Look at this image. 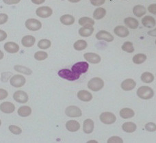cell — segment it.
<instances>
[{
	"mask_svg": "<svg viewBox=\"0 0 156 143\" xmlns=\"http://www.w3.org/2000/svg\"><path fill=\"white\" fill-rule=\"evenodd\" d=\"M137 93L138 97L144 100H148L151 99L154 95V92L153 91L151 88H150L149 86H141L137 90Z\"/></svg>",
	"mask_w": 156,
	"mask_h": 143,
	"instance_id": "1",
	"label": "cell"
},
{
	"mask_svg": "<svg viewBox=\"0 0 156 143\" xmlns=\"http://www.w3.org/2000/svg\"><path fill=\"white\" fill-rule=\"evenodd\" d=\"M104 86V82L100 77H93L88 83V88L92 91L97 92L101 91Z\"/></svg>",
	"mask_w": 156,
	"mask_h": 143,
	"instance_id": "2",
	"label": "cell"
},
{
	"mask_svg": "<svg viewBox=\"0 0 156 143\" xmlns=\"http://www.w3.org/2000/svg\"><path fill=\"white\" fill-rule=\"evenodd\" d=\"M58 75L63 79H65L69 81H75L77 80L80 78V75L77 74L73 71L67 69H63L60 70L58 71Z\"/></svg>",
	"mask_w": 156,
	"mask_h": 143,
	"instance_id": "3",
	"label": "cell"
},
{
	"mask_svg": "<svg viewBox=\"0 0 156 143\" xmlns=\"http://www.w3.org/2000/svg\"><path fill=\"white\" fill-rule=\"evenodd\" d=\"M100 120L105 125H112L115 123L116 117L115 114L110 112H105L101 114L99 116Z\"/></svg>",
	"mask_w": 156,
	"mask_h": 143,
	"instance_id": "4",
	"label": "cell"
},
{
	"mask_svg": "<svg viewBox=\"0 0 156 143\" xmlns=\"http://www.w3.org/2000/svg\"><path fill=\"white\" fill-rule=\"evenodd\" d=\"M89 68V64L86 62H79L72 66L71 70L77 74L82 75L87 72Z\"/></svg>",
	"mask_w": 156,
	"mask_h": 143,
	"instance_id": "5",
	"label": "cell"
},
{
	"mask_svg": "<svg viewBox=\"0 0 156 143\" xmlns=\"http://www.w3.org/2000/svg\"><path fill=\"white\" fill-rule=\"evenodd\" d=\"M10 82L11 86L15 88H21L26 84V78L23 75H15L11 77Z\"/></svg>",
	"mask_w": 156,
	"mask_h": 143,
	"instance_id": "6",
	"label": "cell"
},
{
	"mask_svg": "<svg viewBox=\"0 0 156 143\" xmlns=\"http://www.w3.org/2000/svg\"><path fill=\"white\" fill-rule=\"evenodd\" d=\"M26 27L30 31H38L42 27V24L37 19H29L26 22Z\"/></svg>",
	"mask_w": 156,
	"mask_h": 143,
	"instance_id": "7",
	"label": "cell"
},
{
	"mask_svg": "<svg viewBox=\"0 0 156 143\" xmlns=\"http://www.w3.org/2000/svg\"><path fill=\"white\" fill-rule=\"evenodd\" d=\"M65 114L68 116L72 118L80 117L82 115V110H80V108L75 105H71L66 108L65 110Z\"/></svg>",
	"mask_w": 156,
	"mask_h": 143,
	"instance_id": "8",
	"label": "cell"
},
{
	"mask_svg": "<svg viewBox=\"0 0 156 143\" xmlns=\"http://www.w3.org/2000/svg\"><path fill=\"white\" fill-rule=\"evenodd\" d=\"M36 13H37V15L41 18H48L52 15L53 10L50 7L42 6L37 8Z\"/></svg>",
	"mask_w": 156,
	"mask_h": 143,
	"instance_id": "9",
	"label": "cell"
},
{
	"mask_svg": "<svg viewBox=\"0 0 156 143\" xmlns=\"http://www.w3.org/2000/svg\"><path fill=\"white\" fill-rule=\"evenodd\" d=\"M13 98L16 102L20 103H25L28 101V95L26 92L22 91H16L13 95Z\"/></svg>",
	"mask_w": 156,
	"mask_h": 143,
	"instance_id": "10",
	"label": "cell"
},
{
	"mask_svg": "<svg viewBox=\"0 0 156 143\" xmlns=\"http://www.w3.org/2000/svg\"><path fill=\"white\" fill-rule=\"evenodd\" d=\"M96 38L99 41H105L110 43L114 41L115 38L110 32L105 30H101L96 34Z\"/></svg>",
	"mask_w": 156,
	"mask_h": 143,
	"instance_id": "11",
	"label": "cell"
},
{
	"mask_svg": "<svg viewBox=\"0 0 156 143\" xmlns=\"http://www.w3.org/2000/svg\"><path fill=\"white\" fill-rule=\"evenodd\" d=\"M83 58L91 64H98L101 60L100 55L95 53H86L83 55Z\"/></svg>",
	"mask_w": 156,
	"mask_h": 143,
	"instance_id": "12",
	"label": "cell"
},
{
	"mask_svg": "<svg viewBox=\"0 0 156 143\" xmlns=\"http://www.w3.org/2000/svg\"><path fill=\"white\" fill-rule=\"evenodd\" d=\"M0 110L2 113L5 114L12 113L15 110V106L11 102H3L0 105Z\"/></svg>",
	"mask_w": 156,
	"mask_h": 143,
	"instance_id": "13",
	"label": "cell"
},
{
	"mask_svg": "<svg viewBox=\"0 0 156 143\" xmlns=\"http://www.w3.org/2000/svg\"><path fill=\"white\" fill-rule=\"evenodd\" d=\"M136 86V83L132 79H126L121 83V88L125 91H132L135 88Z\"/></svg>",
	"mask_w": 156,
	"mask_h": 143,
	"instance_id": "14",
	"label": "cell"
},
{
	"mask_svg": "<svg viewBox=\"0 0 156 143\" xmlns=\"http://www.w3.org/2000/svg\"><path fill=\"white\" fill-rule=\"evenodd\" d=\"M114 32L117 36L121 38L127 37L129 34V30L127 29V27H125L122 26H116L114 30Z\"/></svg>",
	"mask_w": 156,
	"mask_h": 143,
	"instance_id": "15",
	"label": "cell"
},
{
	"mask_svg": "<svg viewBox=\"0 0 156 143\" xmlns=\"http://www.w3.org/2000/svg\"><path fill=\"white\" fill-rule=\"evenodd\" d=\"M77 97L82 102H90L93 99V95L90 92L85 91V90H82V91H80L77 92Z\"/></svg>",
	"mask_w": 156,
	"mask_h": 143,
	"instance_id": "16",
	"label": "cell"
},
{
	"mask_svg": "<svg viewBox=\"0 0 156 143\" xmlns=\"http://www.w3.org/2000/svg\"><path fill=\"white\" fill-rule=\"evenodd\" d=\"M66 128L69 131L76 132L80 129V124L77 120H70L66 123Z\"/></svg>",
	"mask_w": 156,
	"mask_h": 143,
	"instance_id": "17",
	"label": "cell"
},
{
	"mask_svg": "<svg viewBox=\"0 0 156 143\" xmlns=\"http://www.w3.org/2000/svg\"><path fill=\"white\" fill-rule=\"evenodd\" d=\"M4 49L10 54H16L19 50V46L13 42H8L4 45Z\"/></svg>",
	"mask_w": 156,
	"mask_h": 143,
	"instance_id": "18",
	"label": "cell"
},
{
	"mask_svg": "<svg viewBox=\"0 0 156 143\" xmlns=\"http://www.w3.org/2000/svg\"><path fill=\"white\" fill-rule=\"evenodd\" d=\"M94 122L91 119H86L83 121V132L89 134H91L94 130Z\"/></svg>",
	"mask_w": 156,
	"mask_h": 143,
	"instance_id": "19",
	"label": "cell"
},
{
	"mask_svg": "<svg viewBox=\"0 0 156 143\" xmlns=\"http://www.w3.org/2000/svg\"><path fill=\"white\" fill-rule=\"evenodd\" d=\"M142 23L147 28H152V27H154L155 26L156 21L153 16L148 15L143 18V19H142Z\"/></svg>",
	"mask_w": 156,
	"mask_h": 143,
	"instance_id": "20",
	"label": "cell"
},
{
	"mask_svg": "<svg viewBox=\"0 0 156 143\" xmlns=\"http://www.w3.org/2000/svg\"><path fill=\"white\" fill-rule=\"evenodd\" d=\"M36 42V38L33 36L27 35L23 37L21 40V43L23 47H31L34 45Z\"/></svg>",
	"mask_w": 156,
	"mask_h": 143,
	"instance_id": "21",
	"label": "cell"
},
{
	"mask_svg": "<svg viewBox=\"0 0 156 143\" xmlns=\"http://www.w3.org/2000/svg\"><path fill=\"white\" fill-rule=\"evenodd\" d=\"M124 23L126 25V26L129 28L135 30L137 29L139 26V22L137 20L133 17H127L125 19Z\"/></svg>",
	"mask_w": 156,
	"mask_h": 143,
	"instance_id": "22",
	"label": "cell"
},
{
	"mask_svg": "<svg viewBox=\"0 0 156 143\" xmlns=\"http://www.w3.org/2000/svg\"><path fill=\"white\" fill-rule=\"evenodd\" d=\"M94 32V27L93 26L82 27L79 30V34L82 37H89Z\"/></svg>",
	"mask_w": 156,
	"mask_h": 143,
	"instance_id": "23",
	"label": "cell"
},
{
	"mask_svg": "<svg viewBox=\"0 0 156 143\" xmlns=\"http://www.w3.org/2000/svg\"><path fill=\"white\" fill-rule=\"evenodd\" d=\"M147 13L146 8L144 5H136L133 8V13L137 17H141L144 16Z\"/></svg>",
	"mask_w": 156,
	"mask_h": 143,
	"instance_id": "24",
	"label": "cell"
},
{
	"mask_svg": "<svg viewBox=\"0 0 156 143\" xmlns=\"http://www.w3.org/2000/svg\"><path fill=\"white\" fill-rule=\"evenodd\" d=\"M119 114L122 119H128L134 116L135 113H134V111L132 110V109L125 108L122 109V110L120 111Z\"/></svg>",
	"mask_w": 156,
	"mask_h": 143,
	"instance_id": "25",
	"label": "cell"
},
{
	"mask_svg": "<svg viewBox=\"0 0 156 143\" xmlns=\"http://www.w3.org/2000/svg\"><path fill=\"white\" fill-rule=\"evenodd\" d=\"M136 125L132 122H126L122 124V129L126 133H133L136 130Z\"/></svg>",
	"mask_w": 156,
	"mask_h": 143,
	"instance_id": "26",
	"label": "cell"
},
{
	"mask_svg": "<svg viewBox=\"0 0 156 143\" xmlns=\"http://www.w3.org/2000/svg\"><path fill=\"white\" fill-rule=\"evenodd\" d=\"M60 22L65 26H71L75 23V18L72 15H65L60 17Z\"/></svg>",
	"mask_w": 156,
	"mask_h": 143,
	"instance_id": "27",
	"label": "cell"
},
{
	"mask_svg": "<svg viewBox=\"0 0 156 143\" xmlns=\"http://www.w3.org/2000/svg\"><path fill=\"white\" fill-rule=\"evenodd\" d=\"M17 113L19 116L21 117H27L31 114L32 109L29 106L23 105L19 108Z\"/></svg>",
	"mask_w": 156,
	"mask_h": 143,
	"instance_id": "28",
	"label": "cell"
},
{
	"mask_svg": "<svg viewBox=\"0 0 156 143\" xmlns=\"http://www.w3.org/2000/svg\"><path fill=\"white\" fill-rule=\"evenodd\" d=\"M106 15V10L104 8H98L94 11L93 18L97 20H100Z\"/></svg>",
	"mask_w": 156,
	"mask_h": 143,
	"instance_id": "29",
	"label": "cell"
},
{
	"mask_svg": "<svg viewBox=\"0 0 156 143\" xmlns=\"http://www.w3.org/2000/svg\"><path fill=\"white\" fill-rule=\"evenodd\" d=\"M78 23L82 27L93 26L94 25V21L93 19L89 17H86V16H83V17L80 18L79 21H78Z\"/></svg>",
	"mask_w": 156,
	"mask_h": 143,
	"instance_id": "30",
	"label": "cell"
},
{
	"mask_svg": "<svg viewBox=\"0 0 156 143\" xmlns=\"http://www.w3.org/2000/svg\"><path fill=\"white\" fill-rule=\"evenodd\" d=\"M141 80L142 82L144 83H151L154 80V75L149 72H144L141 75Z\"/></svg>",
	"mask_w": 156,
	"mask_h": 143,
	"instance_id": "31",
	"label": "cell"
},
{
	"mask_svg": "<svg viewBox=\"0 0 156 143\" xmlns=\"http://www.w3.org/2000/svg\"><path fill=\"white\" fill-rule=\"evenodd\" d=\"M87 45L88 44L86 43V41L84 40H79L74 43L73 47L76 51H82V50H84L87 47Z\"/></svg>",
	"mask_w": 156,
	"mask_h": 143,
	"instance_id": "32",
	"label": "cell"
},
{
	"mask_svg": "<svg viewBox=\"0 0 156 143\" xmlns=\"http://www.w3.org/2000/svg\"><path fill=\"white\" fill-rule=\"evenodd\" d=\"M133 63L136 64L144 63L147 60V55L144 54H138L133 57Z\"/></svg>",
	"mask_w": 156,
	"mask_h": 143,
	"instance_id": "33",
	"label": "cell"
},
{
	"mask_svg": "<svg viewBox=\"0 0 156 143\" xmlns=\"http://www.w3.org/2000/svg\"><path fill=\"white\" fill-rule=\"evenodd\" d=\"M14 69H15L16 71L21 73H23L25 75H30L32 73V71L31 69L27 68V67L21 66V65H15V67H14Z\"/></svg>",
	"mask_w": 156,
	"mask_h": 143,
	"instance_id": "34",
	"label": "cell"
},
{
	"mask_svg": "<svg viewBox=\"0 0 156 143\" xmlns=\"http://www.w3.org/2000/svg\"><path fill=\"white\" fill-rule=\"evenodd\" d=\"M121 49L122 51L125 52L129 53V54H132L134 52V47H133V45L132 42H125L121 47Z\"/></svg>",
	"mask_w": 156,
	"mask_h": 143,
	"instance_id": "35",
	"label": "cell"
},
{
	"mask_svg": "<svg viewBox=\"0 0 156 143\" xmlns=\"http://www.w3.org/2000/svg\"><path fill=\"white\" fill-rule=\"evenodd\" d=\"M51 45V43L47 39H42L38 43V47L41 49H47Z\"/></svg>",
	"mask_w": 156,
	"mask_h": 143,
	"instance_id": "36",
	"label": "cell"
},
{
	"mask_svg": "<svg viewBox=\"0 0 156 143\" xmlns=\"http://www.w3.org/2000/svg\"><path fill=\"white\" fill-rule=\"evenodd\" d=\"M47 57H48V54L44 52H37L34 54V58L38 61L45 60V59L47 58Z\"/></svg>",
	"mask_w": 156,
	"mask_h": 143,
	"instance_id": "37",
	"label": "cell"
},
{
	"mask_svg": "<svg viewBox=\"0 0 156 143\" xmlns=\"http://www.w3.org/2000/svg\"><path fill=\"white\" fill-rule=\"evenodd\" d=\"M9 130L11 133L15 134V135H19L22 132L21 129L16 125H10Z\"/></svg>",
	"mask_w": 156,
	"mask_h": 143,
	"instance_id": "38",
	"label": "cell"
},
{
	"mask_svg": "<svg viewBox=\"0 0 156 143\" xmlns=\"http://www.w3.org/2000/svg\"><path fill=\"white\" fill-rule=\"evenodd\" d=\"M145 130L149 132H154L156 131V124L154 123L150 122L145 125Z\"/></svg>",
	"mask_w": 156,
	"mask_h": 143,
	"instance_id": "39",
	"label": "cell"
},
{
	"mask_svg": "<svg viewBox=\"0 0 156 143\" xmlns=\"http://www.w3.org/2000/svg\"><path fill=\"white\" fill-rule=\"evenodd\" d=\"M108 143H122L123 141L119 136H112L108 140Z\"/></svg>",
	"mask_w": 156,
	"mask_h": 143,
	"instance_id": "40",
	"label": "cell"
},
{
	"mask_svg": "<svg viewBox=\"0 0 156 143\" xmlns=\"http://www.w3.org/2000/svg\"><path fill=\"white\" fill-rule=\"evenodd\" d=\"M8 16L5 14H0V24H4L8 21Z\"/></svg>",
	"mask_w": 156,
	"mask_h": 143,
	"instance_id": "41",
	"label": "cell"
},
{
	"mask_svg": "<svg viewBox=\"0 0 156 143\" xmlns=\"http://www.w3.org/2000/svg\"><path fill=\"white\" fill-rule=\"evenodd\" d=\"M148 11L150 13L153 14V15H156V4H151L150 5H149Z\"/></svg>",
	"mask_w": 156,
	"mask_h": 143,
	"instance_id": "42",
	"label": "cell"
},
{
	"mask_svg": "<svg viewBox=\"0 0 156 143\" xmlns=\"http://www.w3.org/2000/svg\"><path fill=\"white\" fill-rule=\"evenodd\" d=\"M8 97V92L4 89H0V99L3 100Z\"/></svg>",
	"mask_w": 156,
	"mask_h": 143,
	"instance_id": "43",
	"label": "cell"
},
{
	"mask_svg": "<svg viewBox=\"0 0 156 143\" xmlns=\"http://www.w3.org/2000/svg\"><path fill=\"white\" fill-rule=\"evenodd\" d=\"M5 4L8 5H13V4H17L21 2V0H3Z\"/></svg>",
	"mask_w": 156,
	"mask_h": 143,
	"instance_id": "44",
	"label": "cell"
},
{
	"mask_svg": "<svg viewBox=\"0 0 156 143\" xmlns=\"http://www.w3.org/2000/svg\"><path fill=\"white\" fill-rule=\"evenodd\" d=\"M105 0H95V1L90 2L91 4L94 6H99V5H103L105 3Z\"/></svg>",
	"mask_w": 156,
	"mask_h": 143,
	"instance_id": "45",
	"label": "cell"
},
{
	"mask_svg": "<svg viewBox=\"0 0 156 143\" xmlns=\"http://www.w3.org/2000/svg\"><path fill=\"white\" fill-rule=\"evenodd\" d=\"M0 35H1V36H0V41L1 42L4 41L7 37L6 33H5L4 31H3V30H0Z\"/></svg>",
	"mask_w": 156,
	"mask_h": 143,
	"instance_id": "46",
	"label": "cell"
},
{
	"mask_svg": "<svg viewBox=\"0 0 156 143\" xmlns=\"http://www.w3.org/2000/svg\"><path fill=\"white\" fill-rule=\"evenodd\" d=\"M147 34H148L149 36H153V37H156V28L149 31V32H147Z\"/></svg>",
	"mask_w": 156,
	"mask_h": 143,
	"instance_id": "47",
	"label": "cell"
},
{
	"mask_svg": "<svg viewBox=\"0 0 156 143\" xmlns=\"http://www.w3.org/2000/svg\"><path fill=\"white\" fill-rule=\"evenodd\" d=\"M33 4L37 5H41L45 2V0H31Z\"/></svg>",
	"mask_w": 156,
	"mask_h": 143,
	"instance_id": "48",
	"label": "cell"
},
{
	"mask_svg": "<svg viewBox=\"0 0 156 143\" xmlns=\"http://www.w3.org/2000/svg\"><path fill=\"white\" fill-rule=\"evenodd\" d=\"M68 1L72 3H77V2H79L80 0H68Z\"/></svg>",
	"mask_w": 156,
	"mask_h": 143,
	"instance_id": "49",
	"label": "cell"
},
{
	"mask_svg": "<svg viewBox=\"0 0 156 143\" xmlns=\"http://www.w3.org/2000/svg\"><path fill=\"white\" fill-rule=\"evenodd\" d=\"M90 142H97V141H88V143H90Z\"/></svg>",
	"mask_w": 156,
	"mask_h": 143,
	"instance_id": "50",
	"label": "cell"
},
{
	"mask_svg": "<svg viewBox=\"0 0 156 143\" xmlns=\"http://www.w3.org/2000/svg\"><path fill=\"white\" fill-rule=\"evenodd\" d=\"M90 2H93V1H95V0H90Z\"/></svg>",
	"mask_w": 156,
	"mask_h": 143,
	"instance_id": "51",
	"label": "cell"
},
{
	"mask_svg": "<svg viewBox=\"0 0 156 143\" xmlns=\"http://www.w3.org/2000/svg\"><path fill=\"white\" fill-rule=\"evenodd\" d=\"M155 44H156V40H155Z\"/></svg>",
	"mask_w": 156,
	"mask_h": 143,
	"instance_id": "52",
	"label": "cell"
}]
</instances>
